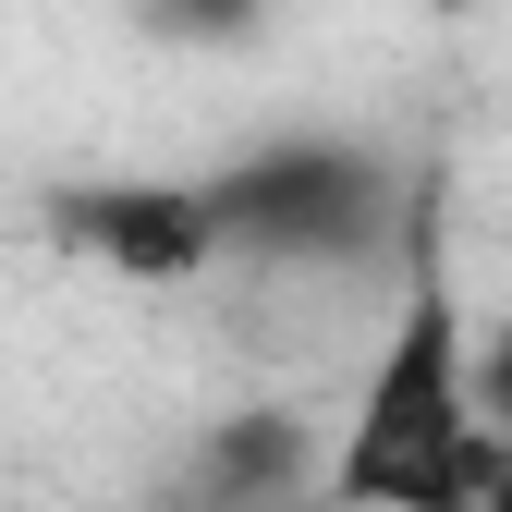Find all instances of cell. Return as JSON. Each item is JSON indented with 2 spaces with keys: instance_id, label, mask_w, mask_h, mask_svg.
<instances>
[{
  "instance_id": "5b68a950",
  "label": "cell",
  "mask_w": 512,
  "mask_h": 512,
  "mask_svg": "<svg viewBox=\"0 0 512 512\" xmlns=\"http://www.w3.org/2000/svg\"><path fill=\"white\" fill-rule=\"evenodd\" d=\"M147 13H159L171 37H196V49H220V37H256V25H269V0H147Z\"/></svg>"
},
{
  "instance_id": "7a4b0ae2",
  "label": "cell",
  "mask_w": 512,
  "mask_h": 512,
  "mask_svg": "<svg viewBox=\"0 0 512 512\" xmlns=\"http://www.w3.org/2000/svg\"><path fill=\"white\" fill-rule=\"evenodd\" d=\"M415 196L366 147H256L208 183V220H220V256H256V269H354L378 256Z\"/></svg>"
},
{
  "instance_id": "52a82bcc",
  "label": "cell",
  "mask_w": 512,
  "mask_h": 512,
  "mask_svg": "<svg viewBox=\"0 0 512 512\" xmlns=\"http://www.w3.org/2000/svg\"><path fill=\"white\" fill-rule=\"evenodd\" d=\"M439 13H500V0H439Z\"/></svg>"
},
{
  "instance_id": "277c9868",
  "label": "cell",
  "mask_w": 512,
  "mask_h": 512,
  "mask_svg": "<svg viewBox=\"0 0 512 512\" xmlns=\"http://www.w3.org/2000/svg\"><path fill=\"white\" fill-rule=\"evenodd\" d=\"M293 476H305V427L293 415H232L208 439V464H196V500L208 512H269Z\"/></svg>"
},
{
  "instance_id": "6da1fadb",
  "label": "cell",
  "mask_w": 512,
  "mask_h": 512,
  "mask_svg": "<svg viewBox=\"0 0 512 512\" xmlns=\"http://www.w3.org/2000/svg\"><path fill=\"white\" fill-rule=\"evenodd\" d=\"M500 464V439L476 415V366H464V317L452 281H439V244H427V196L403 208V317L378 342V378L342 427V464L330 488L354 512H476Z\"/></svg>"
},
{
  "instance_id": "8992f818",
  "label": "cell",
  "mask_w": 512,
  "mask_h": 512,
  "mask_svg": "<svg viewBox=\"0 0 512 512\" xmlns=\"http://www.w3.org/2000/svg\"><path fill=\"white\" fill-rule=\"evenodd\" d=\"M476 415H488V439H500V452H512V330L476 354Z\"/></svg>"
},
{
  "instance_id": "3957f363",
  "label": "cell",
  "mask_w": 512,
  "mask_h": 512,
  "mask_svg": "<svg viewBox=\"0 0 512 512\" xmlns=\"http://www.w3.org/2000/svg\"><path fill=\"white\" fill-rule=\"evenodd\" d=\"M61 232H74L98 269H122V281H196V269H220L208 183H86V196H61Z\"/></svg>"
}]
</instances>
